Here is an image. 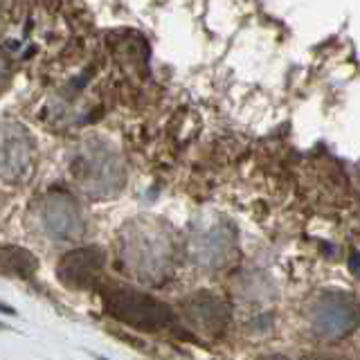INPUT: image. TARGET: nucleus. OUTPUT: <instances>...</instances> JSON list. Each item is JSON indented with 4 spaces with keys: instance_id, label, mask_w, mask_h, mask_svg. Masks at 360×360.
Here are the masks:
<instances>
[{
    "instance_id": "7",
    "label": "nucleus",
    "mask_w": 360,
    "mask_h": 360,
    "mask_svg": "<svg viewBox=\"0 0 360 360\" xmlns=\"http://www.w3.org/2000/svg\"><path fill=\"white\" fill-rule=\"evenodd\" d=\"M39 262L32 252L22 250L18 245H0V270L7 275H16L30 279L37 270Z\"/></svg>"
},
{
    "instance_id": "6",
    "label": "nucleus",
    "mask_w": 360,
    "mask_h": 360,
    "mask_svg": "<svg viewBox=\"0 0 360 360\" xmlns=\"http://www.w3.org/2000/svg\"><path fill=\"white\" fill-rule=\"evenodd\" d=\"M187 318L194 322L198 329L217 333L223 329L225 320H228V309L217 297L200 295L187 304Z\"/></svg>"
},
{
    "instance_id": "8",
    "label": "nucleus",
    "mask_w": 360,
    "mask_h": 360,
    "mask_svg": "<svg viewBox=\"0 0 360 360\" xmlns=\"http://www.w3.org/2000/svg\"><path fill=\"white\" fill-rule=\"evenodd\" d=\"M318 322H322V331H326V333L347 331L356 324V313H354V309L347 311V304L326 302L324 311L318 313Z\"/></svg>"
},
{
    "instance_id": "5",
    "label": "nucleus",
    "mask_w": 360,
    "mask_h": 360,
    "mask_svg": "<svg viewBox=\"0 0 360 360\" xmlns=\"http://www.w3.org/2000/svg\"><path fill=\"white\" fill-rule=\"evenodd\" d=\"M32 169V142L18 127L0 129V178L16 180Z\"/></svg>"
},
{
    "instance_id": "9",
    "label": "nucleus",
    "mask_w": 360,
    "mask_h": 360,
    "mask_svg": "<svg viewBox=\"0 0 360 360\" xmlns=\"http://www.w3.org/2000/svg\"><path fill=\"white\" fill-rule=\"evenodd\" d=\"M11 79V68H9V61L5 59V54L0 52V90H5L7 84Z\"/></svg>"
},
{
    "instance_id": "4",
    "label": "nucleus",
    "mask_w": 360,
    "mask_h": 360,
    "mask_svg": "<svg viewBox=\"0 0 360 360\" xmlns=\"http://www.w3.org/2000/svg\"><path fill=\"white\" fill-rule=\"evenodd\" d=\"M104 262H106V255L101 248H77V250L68 252L61 264H59V270H56V275L63 281V286L68 288H90L97 281L101 268H104Z\"/></svg>"
},
{
    "instance_id": "1",
    "label": "nucleus",
    "mask_w": 360,
    "mask_h": 360,
    "mask_svg": "<svg viewBox=\"0 0 360 360\" xmlns=\"http://www.w3.org/2000/svg\"><path fill=\"white\" fill-rule=\"evenodd\" d=\"M72 176L86 194L108 196L122 189L127 180L122 158L104 142H88L82 151L75 155Z\"/></svg>"
},
{
    "instance_id": "2",
    "label": "nucleus",
    "mask_w": 360,
    "mask_h": 360,
    "mask_svg": "<svg viewBox=\"0 0 360 360\" xmlns=\"http://www.w3.org/2000/svg\"><path fill=\"white\" fill-rule=\"evenodd\" d=\"M104 304L110 318H115L140 331L153 333V331L169 329L174 324V313L167 304L138 290H127V288L108 290L104 295Z\"/></svg>"
},
{
    "instance_id": "10",
    "label": "nucleus",
    "mask_w": 360,
    "mask_h": 360,
    "mask_svg": "<svg viewBox=\"0 0 360 360\" xmlns=\"http://www.w3.org/2000/svg\"><path fill=\"white\" fill-rule=\"evenodd\" d=\"M0 311H5V313H14V309H9L7 304H0Z\"/></svg>"
},
{
    "instance_id": "3",
    "label": "nucleus",
    "mask_w": 360,
    "mask_h": 360,
    "mask_svg": "<svg viewBox=\"0 0 360 360\" xmlns=\"http://www.w3.org/2000/svg\"><path fill=\"white\" fill-rule=\"evenodd\" d=\"M39 217L45 232L56 239H72L82 232V214L77 202L65 191H52L39 205Z\"/></svg>"
}]
</instances>
